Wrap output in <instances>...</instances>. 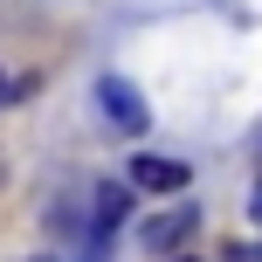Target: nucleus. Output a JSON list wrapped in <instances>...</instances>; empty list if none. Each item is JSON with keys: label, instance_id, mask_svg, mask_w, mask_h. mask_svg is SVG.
<instances>
[{"label": "nucleus", "instance_id": "obj_1", "mask_svg": "<svg viewBox=\"0 0 262 262\" xmlns=\"http://www.w3.org/2000/svg\"><path fill=\"white\" fill-rule=\"evenodd\" d=\"M97 104H104V118H111V124H118V131H124V138H138V131H145V124H152V111H145V104H138V90H131V83H124V76H104V83H97Z\"/></svg>", "mask_w": 262, "mask_h": 262}, {"label": "nucleus", "instance_id": "obj_2", "mask_svg": "<svg viewBox=\"0 0 262 262\" xmlns=\"http://www.w3.org/2000/svg\"><path fill=\"white\" fill-rule=\"evenodd\" d=\"M131 186H138V193H180V186H186V159L138 152V159H131Z\"/></svg>", "mask_w": 262, "mask_h": 262}, {"label": "nucleus", "instance_id": "obj_3", "mask_svg": "<svg viewBox=\"0 0 262 262\" xmlns=\"http://www.w3.org/2000/svg\"><path fill=\"white\" fill-rule=\"evenodd\" d=\"M193 228H200V214H193V207H172V214H159V221H145V249L166 255V249H180Z\"/></svg>", "mask_w": 262, "mask_h": 262}, {"label": "nucleus", "instance_id": "obj_4", "mask_svg": "<svg viewBox=\"0 0 262 262\" xmlns=\"http://www.w3.org/2000/svg\"><path fill=\"white\" fill-rule=\"evenodd\" d=\"M124 214H131V186L104 180V186H97V235H111V228H118Z\"/></svg>", "mask_w": 262, "mask_h": 262}, {"label": "nucleus", "instance_id": "obj_5", "mask_svg": "<svg viewBox=\"0 0 262 262\" xmlns=\"http://www.w3.org/2000/svg\"><path fill=\"white\" fill-rule=\"evenodd\" d=\"M221 262H262V242H235V249H228Z\"/></svg>", "mask_w": 262, "mask_h": 262}, {"label": "nucleus", "instance_id": "obj_6", "mask_svg": "<svg viewBox=\"0 0 262 262\" xmlns=\"http://www.w3.org/2000/svg\"><path fill=\"white\" fill-rule=\"evenodd\" d=\"M249 214H255V221H262V186H255V200H249Z\"/></svg>", "mask_w": 262, "mask_h": 262}, {"label": "nucleus", "instance_id": "obj_7", "mask_svg": "<svg viewBox=\"0 0 262 262\" xmlns=\"http://www.w3.org/2000/svg\"><path fill=\"white\" fill-rule=\"evenodd\" d=\"M0 104H14V97H7V69H0Z\"/></svg>", "mask_w": 262, "mask_h": 262}, {"label": "nucleus", "instance_id": "obj_8", "mask_svg": "<svg viewBox=\"0 0 262 262\" xmlns=\"http://www.w3.org/2000/svg\"><path fill=\"white\" fill-rule=\"evenodd\" d=\"M172 262H200V255H172Z\"/></svg>", "mask_w": 262, "mask_h": 262}, {"label": "nucleus", "instance_id": "obj_9", "mask_svg": "<svg viewBox=\"0 0 262 262\" xmlns=\"http://www.w3.org/2000/svg\"><path fill=\"white\" fill-rule=\"evenodd\" d=\"M0 180H7V159H0Z\"/></svg>", "mask_w": 262, "mask_h": 262}]
</instances>
